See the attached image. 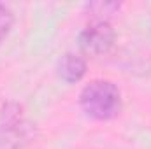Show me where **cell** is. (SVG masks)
Masks as SVG:
<instances>
[{"instance_id": "1", "label": "cell", "mask_w": 151, "mask_h": 149, "mask_svg": "<svg viewBox=\"0 0 151 149\" xmlns=\"http://www.w3.org/2000/svg\"><path fill=\"white\" fill-rule=\"evenodd\" d=\"M79 107L91 119L97 121L113 119L123 109L121 91L113 81L93 79L81 90Z\"/></svg>"}, {"instance_id": "2", "label": "cell", "mask_w": 151, "mask_h": 149, "mask_svg": "<svg viewBox=\"0 0 151 149\" xmlns=\"http://www.w3.org/2000/svg\"><path fill=\"white\" fill-rule=\"evenodd\" d=\"M34 135L18 102H7L0 111V149H23Z\"/></svg>"}, {"instance_id": "3", "label": "cell", "mask_w": 151, "mask_h": 149, "mask_svg": "<svg viewBox=\"0 0 151 149\" xmlns=\"http://www.w3.org/2000/svg\"><path fill=\"white\" fill-rule=\"evenodd\" d=\"M114 39H116L114 28L107 19H93L81 30L77 40L83 53L91 56H100L111 51V47L114 46Z\"/></svg>"}, {"instance_id": "4", "label": "cell", "mask_w": 151, "mask_h": 149, "mask_svg": "<svg viewBox=\"0 0 151 149\" xmlns=\"http://www.w3.org/2000/svg\"><path fill=\"white\" fill-rule=\"evenodd\" d=\"M56 74L62 81L74 84L79 82L86 74V60L77 53H65L56 63Z\"/></svg>"}, {"instance_id": "5", "label": "cell", "mask_w": 151, "mask_h": 149, "mask_svg": "<svg viewBox=\"0 0 151 149\" xmlns=\"http://www.w3.org/2000/svg\"><path fill=\"white\" fill-rule=\"evenodd\" d=\"M84 7L90 14L95 16V19H106L104 14H114L116 11H119L121 4L119 2H90Z\"/></svg>"}, {"instance_id": "6", "label": "cell", "mask_w": 151, "mask_h": 149, "mask_svg": "<svg viewBox=\"0 0 151 149\" xmlns=\"http://www.w3.org/2000/svg\"><path fill=\"white\" fill-rule=\"evenodd\" d=\"M12 23H14V12H12V9L7 4L0 2V44L9 35V32L12 28Z\"/></svg>"}]
</instances>
